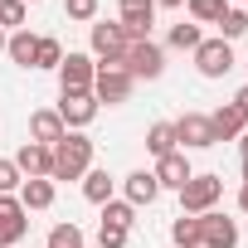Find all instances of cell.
<instances>
[{
  "mask_svg": "<svg viewBox=\"0 0 248 248\" xmlns=\"http://www.w3.org/2000/svg\"><path fill=\"white\" fill-rule=\"evenodd\" d=\"M132 88H137V78H132L127 68H97V78H93V97H97V107H102V102H107V107L127 102Z\"/></svg>",
  "mask_w": 248,
  "mask_h": 248,
  "instance_id": "obj_5",
  "label": "cell"
},
{
  "mask_svg": "<svg viewBox=\"0 0 248 248\" xmlns=\"http://www.w3.org/2000/svg\"><path fill=\"white\" fill-rule=\"evenodd\" d=\"M15 166H20V175H25V180H49V170H54V146L25 141V146L15 151Z\"/></svg>",
  "mask_w": 248,
  "mask_h": 248,
  "instance_id": "obj_11",
  "label": "cell"
},
{
  "mask_svg": "<svg viewBox=\"0 0 248 248\" xmlns=\"http://www.w3.org/2000/svg\"><path fill=\"white\" fill-rule=\"evenodd\" d=\"M170 238H175V248H200V243H204V224H200V214H180V219L170 224Z\"/></svg>",
  "mask_w": 248,
  "mask_h": 248,
  "instance_id": "obj_19",
  "label": "cell"
},
{
  "mask_svg": "<svg viewBox=\"0 0 248 248\" xmlns=\"http://www.w3.org/2000/svg\"><path fill=\"white\" fill-rule=\"evenodd\" d=\"M238 204H243V209H248V185H243V195H238Z\"/></svg>",
  "mask_w": 248,
  "mask_h": 248,
  "instance_id": "obj_36",
  "label": "cell"
},
{
  "mask_svg": "<svg viewBox=\"0 0 248 248\" xmlns=\"http://www.w3.org/2000/svg\"><path fill=\"white\" fill-rule=\"evenodd\" d=\"M200 39H204V34H200V25H185V20H180V25H170V49H190V54H195V49H200Z\"/></svg>",
  "mask_w": 248,
  "mask_h": 248,
  "instance_id": "obj_27",
  "label": "cell"
},
{
  "mask_svg": "<svg viewBox=\"0 0 248 248\" xmlns=\"http://www.w3.org/2000/svg\"><path fill=\"white\" fill-rule=\"evenodd\" d=\"M224 195V180L219 175H190L180 185V214H209Z\"/></svg>",
  "mask_w": 248,
  "mask_h": 248,
  "instance_id": "obj_2",
  "label": "cell"
},
{
  "mask_svg": "<svg viewBox=\"0 0 248 248\" xmlns=\"http://www.w3.org/2000/svg\"><path fill=\"white\" fill-rule=\"evenodd\" d=\"M63 63V44L59 39H49V34H39V49H34V68H59Z\"/></svg>",
  "mask_w": 248,
  "mask_h": 248,
  "instance_id": "obj_24",
  "label": "cell"
},
{
  "mask_svg": "<svg viewBox=\"0 0 248 248\" xmlns=\"http://www.w3.org/2000/svg\"><path fill=\"white\" fill-rule=\"evenodd\" d=\"M229 10V0H190V15L195 25H219V15Z\"/></svg>",
  "mask_w": 248,
  "mask_h": 248,
  "instance_id": "obj_26",
  "label": "cell"
},
{
  "mask_svg": "<svg viewBox=\"0 0 248 248\" xmlns=\"http://www.w3.org/2000/svg\"><path fill=\"white\" fill-rule=\"evenodd\" d=\"M200 224H204V243L200 248H238V224L233 219H224V214H200Z\"/></svg>",
  "mask_w": 248,
  "mask_h": 248,
  "instance_id": "obj_13",
  "label": "cell"
},
{
  "mask_svg": "<svg viewBox=\"0 0 248 248\" xmlns=\"http://www.w3.org/2000/svg\"><path fill=\"white\" fill-rule=\"evenodd\" d=\"M20 5H39V0H20Z\"/></svg>",
  "mask_w": 248,
  "mask_h": 248,
  "instance_id": "obj_39",
  "label": "cell"
},
{
  "mask_svg": "<svg viewBox=\"0 0 248 248\" xmlns=\"http://www.w3.org/2000/svg\"><path fill=\"white\" fill-rule=\"evenodd\" d=\"M122 68H127L132 78H161V73H166V49L151 44V39H132V44H127V59H122Z\"/></svg>",
  "mask_w": 248,
  "mask_h": 248,
  "instance_id": "obj_3",
  "label": "cell"
},
{
  "mask_svg": "<svg viewBox=\"0 0 248 248\" xmlns=\"http://www.w3.org/2000/svg\"><path fill=\"white\" fill-rule=\"evenodd\" d=\"M151 175H156V185H170V190H180V185H185L195 170H190L185 151H170V156H161V161H156V170H151Z\"/></svg>",
  "mask_w": 248,
  "mask_h": 248,
  "instance_id": "obj_14",
  "label": "cell"
},
{
  "mask_svg": "<svg viewBox=\"0 0 248 248\" xmlns=\"http://www.w3.org/2000/svg\"><path fill=\"white\" fill-rule=\"evenodd\" d=\"M112 185H117V180H112L107 170H88V175H83V195H88L93 204H107V200H112Z\"/></svg>",
  "mask_w": 248,
  "mask_h": 248,
  "instance_id": "obj_22",
  "label": "cell"
},
{
  "mask_svg": "<svg viewBox=\"0 0 248 248\" xmlns=\"http://www.w3.org/2000/svg\"><path fill=\"white\" fill-rule=\"evenodd\" d=\"M132 229H117V224H97V248H122Z\"/></svg>",
  "mask_w": 248,
  "mask_h": 248,
  "instance_id": "obj_31",
  "label": "cell"
},
{
  "mask_svg": "<svg viewBox=\"0 0 248 248\" xmlns=\"http://www.w3.org/2000/svg\"><path fill=\"white\" fill-rule=\"evenodd\" d=\"M93 248H97V243H93Z\"/></svg>",
  "mask_w": 248,
  "mask_h": 248,
  "instance_id": "obj_40",
  "label": "cell"
},
{
  "mask_svg": "<svg viewBox=\"0 0 248 248\" xmlns=\"http://www.w3.org/2000/svg\"><path fill=\"white\" fill-rule=\"evenodd\" d=\"M127 30H122V25H93V54L102 59V68H122V59H127Z\"/></svg>",
  "mask_w": 248,
  "mask_h": 248,
  "instance_id": "obj_4",
  "label": "cell"
},
{
  "mask_svg": "<svg viewBox=\"0 0 248 248\" xmlns=\"http://www.w3.org/2000/svg\"><path fill=\"white\" fill-rule=\"evenodd\" d=\"M93 170V141L83 132H63V141L54 146V170L49 180H83Z\"/></svg>",
  "mask_w": 248,
  "mask_h": 248,
  "instance_id": "obj_1",
  "label": "cell"
},
{
  "mask_svg": "<svg viewBox=\"0 0 248 248\" xmlns=\"http://www.w3.org/2000/svg\"><path fill=\"white\" fill-rule=\"evenodd\" d=\"M59 117H63V127H68V132H83L88 122L97 117V97H93V93H63Z\"/></svg>",
  "mask_w": 248,
  "mask_h": 248,
  "instance_id": "obj_12",
  "label": "cell"
},
{
  "mask_svg": "<svg viewBox=\"0 0 248 248\" xmlns=\"http://www.w3.org/2000/svg\"><path fill=\"white\" fill-rule=\"evenodd\" d=\"M0 30H25V5L20 0H0Z\"/></svg>",
  "mask_w": 248,
  "mask_h": 248,
  "instance_id": "obj_29",
  "label": "cell"
},
{
  "mask_svg": "<svg viewBox=\"0 0 248 248\" xmlns=\"http://www.w3.org/2000/svg\"><path fill=\"white\" fill-rule=\"evenodd\" d=\"M122 30H127V39H146L151 34V25H156V0H122Z\"/></svg>",
  "mask_w": 248,
  "mask_h": 248,
  "instance_id": "obj_9",
  "label": "cell"
},
{
  "mask_svg": "<svg viewBox=\"0 0 248 248\" xmlns=\"http://www.w3.org/2000/svg\"><path fill=\"white\" fill-rule=\"evenodd\" d=\"M233 107H238V112H243V122H248V83L233 93Z\"/></svg>",
  "mask_w": 248,
  "mask_h": 248,
  "instance_id": "obj_33",
  "label": "cell"
},
{
  "mask_svg": "<svg viewBox=\"0 0 248 248\" xmlns=\"http://www.w3.org/2000/svg\"><path fill=\"white\" fill-rule=\"evenodd\" d=\"M0 54H5V30H0Z\"/></svg>",
  "mask_w": 248,
  "mask_h": 248,
  "instance_id": "obj_37",
  "label": "cell"
},
{
  "mask_svg": "<svg viewBox=\"0 0 248 248\" xmlns=\"http://www.w3.org/2000/svg\"><path fill=\"white\" fill-rule=\"evenodd\" d=\"M195 68H200L204 78H224V73L233 68V49H229V39H200V49H195Z\"/></svg>",
  "mask_w": 248,
  "mask_h": 248,
  "instance_id": "obj_7",
  "label": "cell"
},
{
  "mask_svg": "<svg viewBox=\"0 0 248 248\" xmlns=\"http://www.w3.org/2000/svg\"><path fill=\"white\" fill-rule=\"evenodd\" d=\"M146 151L161 161V156H170L175 151V122H156V127L146 132Z\"/></svg>",
  "mask_w": 248,
  "mask_h": 248,
  "instance_id": "obj_21",
  "label": "cell"
},
{
  "mask_svg": "<svg viewBox=\"0 0 248 248\" xmlns=\"http://www.w3.org/2000/svg\"><path fill=\"white\" fill-rule=\"evenodd\" d=\"M209 127H214V141H233V137H243V112H238L233 102H224V107L209 117Z\"/></svg>",
  "mask_w": 248,
  "mask_h": 248,
  "instance_id": "obj_16",
  "label": "cell"
},
{
  "mask_svg": "<svg viewBox=\"0 0 248 248\" xmlns=\"http://www.w3.org/2000/svg\"><path fill=\"white\" fill-rule=\"evenodd\" d=\"M93 78H97V63L88 54H63V63H59L63 93H93Z\"/></svg>",
  "mask_w": 248,
  "mask_h": 248,
  "instance_id": "obj_8",
  "label": "cell"
},
{
  "mask_svg": "<svg viewBox=\"0 0 248 248\" xmlns=\"http://www.w3.org/2000/svg\"><path fill=\"white\" fill-rule=\"evenodd\" d=\"M175 146H190V151L214 146V127H209L204 112H185V117L175 122Z\"/></svg>",
  "mask_w": 248,
  "mask_h": 248,
  "instance_id": "obj_10",
  "label": "cell"
},
{
  "mask_svg": "<svg viewBox=\"0 0 248 248\" xmlns=\"http://www.w3.org/2000/svg\"><path fill=\"white\" fill-rule=\"evenodd\" d=\"M25 185V175H20V166L15 161H0V195H15Z\"/></svg>",
  "mask_w": 248,
  "mask_h": 248,
  "instance_id": "obj_30",
  "label": "cell"
},
{
  "mask_svg": "<svg viewBox=\"0 0 248 248\" xmlns=\"http://www.w3.org/2000/svg\"><path fill=\"white\" fill-rule=\"evenodd\" d=\"M30 233V209L15 195H0V248H15Z\"/></svg>",
  "mask_w": 248,
  "mask_h": 248,
  "instance_id": "obj_6",
  "label": "cell"
},
{
  "mask_svg": "<svg viewBox=\"0 0 248 248\" xmlns=\"http://www.w3.org/2000/svg\"><path fill=\"white\" fill-rule=\"evenodd\" d=\"M49 248H83V229L78 224H54L49 229Z\"/></svg>",
  "mask_w": 248,
  "mask_h": 248,
  "instance_id": "obj_28",
  "label": "cell"
},
{
  "mask_svg": "<svg viewBox=\"0 0 248 248\" xmlns=\"http://www.w3.org/2000/svg\"><path fill=\"white\" fill-rule=\"evenodd\" d=\"M238 146H243V161H248V127H243V137H238Z\"/></svg>",
  "mask_w": 248,
  "mask_h": 248,
  "instance_id": "obj_34",
  "label": "cell"
},
{
  "mask_svg": "<svg viewBox=\"0 0 248 248\" xmlns=\"http://www.w3.org/2000/svg\"><path fill=\"white\" fill-rule=\"evenodd\" d=\"M156 195H161V185H156L151 170H132L127 175V204H151Z\"/></svg>",
  "mask_w": 248,
  "mask_h": 248,
  "instance_id": "obj_18",
  "label": "cell"
},
{
  "mask_svg": "<svg viewBox=\"0 0 248 248\" xmlns=\"http://www.w3.org/2000/svg\"><path fill=\"white\" fill-rule=\"evenodd\" d=\"M243 185H248V161H243Z\"/></svg>",
  "mask_w": 248,
  "mask_h": 248,
  "instance_id": "obj_38",
  "label": "cell"
},
{
  "mask_svg": "<svg viewBox=\"0 0 248 248\" xmlns=\"http://www.w3.org/2000/svg\"><path fill=\"white\" fill-rule=\"evenodd\" d=\"M63 15L68 20H97V0H68Z\"/></svg>",
  "mask_w": 248,
  "mask_h": 248,
  "instance_id": "obj_32",
  "label": "cell"
},
{
  "mask_svg": "<svg viewBox=\"0 0 248 248\" xmlns=\"http://www.w3.org/2000/svg\"><path fill=\"white\" fill-rule=\"evenodd\" d=\"M20 204L25 209H49L54 204V180H25L20 185Z\"/></svg>",
  "mask_w": 248,
  "mask_h": 248,
  "instance_id": "obj_20",
  "label": "cell"
},
{
  "mask_svg": "<svg viewBox=\"0 0 248 248\" xmlns=\"http://www.w3.org/2000/svg\"><path fill=\"white\" fill-rule=\"evenodd\" d=\"M63 132H68V127H63L59 112H34V117H30V141H39V146H59Z\"/></svg>",
  "mask_w": 248,
  "mask_h": 248,
  "instance_id": "obj_15",
  "label": "cell"
},
{
  "mask_svg": "<svg viewBox=\"0 0 248 248\" xmlns=\"http://www.w3.org/2000/svg\"><path fill=\"white\" fill-rule=\"evenodd\" d=\"M34 49H39V34H30V30H15V34L5 39V54H10L20 68H34Z\"/></svg>",
  "mask_w": 248,
  "mask_h": 248,
  "instance_id": "obj_17",
  "label": "cell"
},
{
  "mask_svg": "<svg viewBox=\"0 0 248 248\" xmlns=\"http://www.w3.org/2000/svg\"><path fill=\"white\" fill-rule=\"evenodd\" d=\"M238 34H248V10H224L219 15V39H238Z\"/></svg>",
  "mask_w": 248,
  "mask_h": 248,
  "instance_id": "obj_25",
  "label": "cell"
},
{
  "mask_svg": "<svg viewBox=\"0 0 248 248\" xmlns=\"http://www.w3.org/2000/svg\"><path fill=\"white\" fill-rule=\"evenodd\" d=\"M156 5H166V10H175V5H185V0H156Z\"/></svg>",
  "mask_w": 248,
  "mask_h": 248,
  "instance_id": "obj_35",
  "label": "cell"
},
{
  "mask_svg": "<svg viewBox=\"0 0 248 248\" xmlns=\"http://www.w3.org/2000/svg\"><path fill=\"white\" fill-rule=\"evenodd\" d=\"M102 224L132 229V224H137V204H127V200H107V204H102Z\"/></svg>",
  "mask_w": 248,
  "mask_h": 248,
  "instance_id": "obj_23",
  "label": "cell"
}]
</instances>
